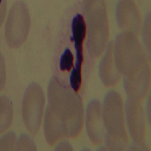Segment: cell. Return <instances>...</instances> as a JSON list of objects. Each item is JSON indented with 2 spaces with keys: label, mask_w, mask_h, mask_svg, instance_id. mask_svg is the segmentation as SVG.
Returning a JSON list of instances; mask_svg holds the SVG:
<instances>
[{
  "label": "cell",
  "mask_w": 151,
  "mask_h": 151,
  "mask_svg": "<svg viewBox=\"0 0 151 151\" xmlns=\"http://www.w3.org/2000/svg\"><path fill=\"white\" fill-rule=\"evenodd\" d=\"M27 7L22 1H16L9 12L5 27L6 42L10 47L17 48L25 40L29 27Z\"/></svg>",
  "instance_id": "7a4b0ae2"
},
{
  "label": "cell",
  "mask_w": 151,
  "mask_h": 151,
  "mask_svg": "<svg viewBox=\"0 0 151 151\" xmlns=\"http://www.w3.org/2000/svg\"><path fill=\"white\" fill-rule=\"evenodd\" d=\"M81 67L73 66L70 70L69 83L70 87L75 92L79 90L81 83Z\"/></svg>",
  "instance_id": "30bf717a"
},
{
  "label": "cell",
  "mask_w": 151,
  "mask_h": 151,
  "mask_svg": "<svg viewBox=\"0 0 151 151\" xmlns=\"http://www.w3.org/2000/svg\"><path fill=\"white\" fill-rule=\"evenodd\" d=\"M74 57L68 48L65 49L61 55L59 60V67L62 71H69L74 65Z\"/></svg>",
  "instance_id": "9c48e42d"
},
{
  "label": "cell",
  "mask_w": 151,
  "mask_h": 151,
  "mask_svg": "<svg viewBox=\"0 0 151 151\" xmlns=\"http://www.w3.org/2000/svg\"><path fill=\"white\" fill-rule=\"evenodd\" d=\"M6 10L7 0H0V27L4 22Z\"/></svg>",
  "instance_id": "7c38bea8"
},
{
  "label": "cell",
  "mask_w": 151,
  "mask_h": 151,
  "mask_svg": "<svg viewBox=\"0 0 151 151\" xmlns=\"http://www.w3.org/2000/svg\"><path fill=\"white\" fill-rule=\"evenodd\" d=\"M6 80L5 64L3 56L0 51V92L4 88Z\"/></svg>",
  "instance_id": "8fae6325"
},
{
  "label": "cell",
  "mask_w": 151,
  "mask_h": 151,
  "mask_svg": "<svg viewBox=\"0 0 151 151\" xmlns=\"http://www.w3.org/2000/svg\"><path fill=\"white\" fill-rule=\"evenodd\" d=\"M44 96L38 92L36 85L30 84L24 91L22 102V111L24 125L29 132L36 134L39 129L43 113Z\"/></svg>",
  "instance_id": "3957f363"
},
{
  "label": "cell",
  "mask_w": 151,
  "mask_h": 151,
  "mask_svg": "<svg viewBox=\"0 0 151 151\" xmlns=\"http://www.w3.org/2000/svg\"><path fill=\"white\" fill-rule=\"evenodd\" d=\"M17 139L16 134L9 131L0 137V151H12L15 148Z\"/></svg>",
  "instance_id": "ba28073f"
},
{
  "label": "cell",
  "mask_w": 151,
  "mask_h": 151,
  "mask_svg": "<svg viewBox=\"0 0 151 151\" xmlns=\"http://www.w3.org/2000/svg\"><path fill=\"white\" fill-rule=\"evenodd\" d=\"M15 149L16 151H33L36 147L32 138L27 134L22 133L17 140Z\"/></svg>",
  "instance_id": "52a82bcc"
},
{
  "label": "cell",
  "mask_w": 151,
  "mask_h": 151,
  "mask_svg": "<svg viewBox=\"0 0 151 151\" xmlns=\"http://www.w3.org/2000/svg\"><path fill=\"white\" fill-rule=\"evenodd\" d=\"M72 36L70 40L74 42V47L82 46L86 31L85 23L83 17L78 14L73 19L71 23Z\"/></svg>",
  "instance_id": "8992f818"
},
{
  "label": "cell",
  "mask_w": 151,
  "mask_h": 151,
  "mask_svg": "<svg viewBox=\"0 0 151 151\" xmlns=\"http://www.w3.org/2000/svg\"><path fill=\"white\" fill-rule=\"evenodd\" d=\"M13 116V108L11 100L7 96H0V134L11 126Z\"/></svg>",
  "instance_id": "5b68a950"
},
{
  "label": "cell",
  "mask_w": 151,
  "mask_h": 151,
  "mask_svg": "<svg viewBox=\"0 0 151 151\" xmlns=\"http://www.w3.org/2000/svg\"><path fill=\"white\" fill-rule=\"evenodd\" d=\"M48 92L45 112L63 130L66 137H74L79 132L82 107L78 96L73 93Z\"/></svg>",
  "instance_id": "6da1fadb"
},
{
  "label": "cell",
  "mask_w": 151,
  "mask_h": 151,
  "mask_svg": "<svg viewBox=\"0 0 151 151\" xmlns=\"http://www.w3.org/2000/svg\"><path fill=\"white\" fill-rule=\"evenodd\" d=\"M124 0H124H122L118 4L116 11L118 20H121V22H125L127 24L139 23L140 16L135 5L131 0H129L128 4L126 0Z\"/></svg>",
  "instance_id": "277c9868"
}]
</instances>
